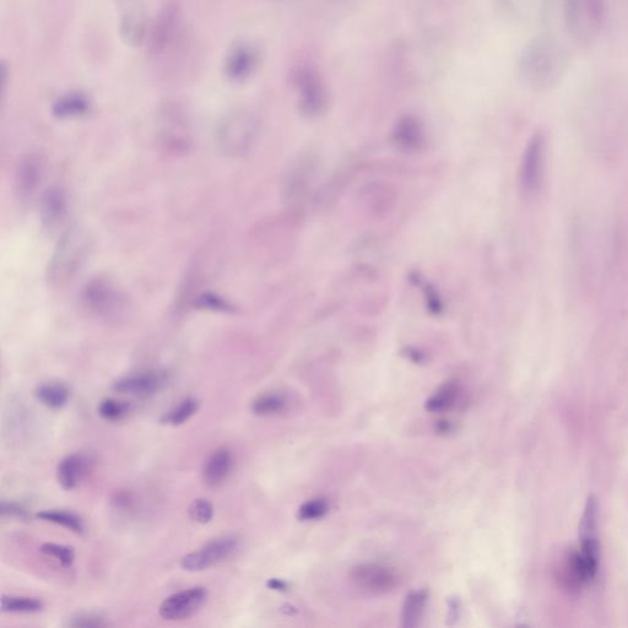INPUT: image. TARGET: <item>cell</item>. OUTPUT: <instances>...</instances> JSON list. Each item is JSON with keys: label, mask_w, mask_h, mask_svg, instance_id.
<instances>
[{"label": "cell", "mask_w": 628, "mask_h": 628, "mask_svg": "<svg viewBox=\"0 0 628 628\" xmlns=\"http://www.w3.org/2000/svg\"><path fill=\"white\" fill-rule=\"evenodd\" d=\"M570 67V53L554 35L533 37L519 53L517 75L535 92H548L559 85Z\"/></svg>", "instance_id": "1"}, {"label": "cell", "mask_w": 628, "mask_h": 628, "mask_svg": "<svg viewBox=\"0 0 628 628\" xmlns=\"http://www.w3.org/2000/svg\"><path fill=\"white\" fill-rule=\"evenodd\" d=\"M436 37L400 43L394 51V69L406 81H426L436 77L442 66L441 47Z\"/></svg>", "instance_id": "2"}, {"label": "cell", "mask_w": 628, "mask_h": 628, "mask_svg": "<svg viewBox=\"0 0 628 628\" xmlns=\"http://www.w3.org/2000/svg\"><path fill=\"white\" fill-rule=\"evenodd\" d=\"M562 18L568 35L579 46L599 39L608 19V0H561Z\"/></svg>", "instance_id": "3"}, {"label": "cell", "mask_w": 628, "mask_h": 628, "mask_svg": "<svg viewBox=\"0 0 628 628\" xmlns=\"http://www.w3.org/2000/svg\"><path fill=\"white\" fill-rule=\"evenodd\" d=\"M184 36L183 14L180 5L170 2L156 14L149 26L146 46L150 57L160 59L167 56L176 47H180Z\"/></svg>", "instance_id": "4"}, {"label": "cell", "mask_w": 628, "mask_h": 628, "mask_svg": "<svg viewBox=\"0 0 628 628\" xmlns=\"http://www.w3.org/2000/svg\"><path fill=\"white\" fill-rule=\"evenodd\" d=\"M291 83L299 95L303 116L317 118L324 115L329 107V89L316 68L310 64H302L292 72Z\"/></svg>", "instance_id": "5"}, {"label": "cell", "mask_w": 628, "mask_h": 628, "mask_svg": "<svg viewBox=\"0 0 628 628\" xmlns=\"http://www.w3.org/2000/svg\"><path fill=\"white\" fill-rule=\"evenodd\" d=\"M88 251L89 240L83 232L72 230L64 235L48 267L51 283L61 285L72 279L85 262Z\"/></svg>", "instance_id": "6"}, {"label": "cell", "mask_w": 628, "mask_h": 628, "mask_svg": "<svg viewBox=\"0 0 628 628\" xmlns=\"http://www.w3.org/2000/svg\"><path fill=\"white\" fill-rule=\"evenodd\" d=\"M258 133L256 117L248 111H236L226 116L216 129V143L226 155L245 154Z\"/></svg>", "instance_id": "7"}, {"label": "cell", "mask_w": 628, "mask_h": 628, "mask_svg": "<svg viewBox=\"0 0 628 628\" xmlns=\"http://www.w3.org/2000/svg\"><path fill=\"white\" fill-rule=\"evenodd\" d=\"M241 548V539L234 535L215 539L204 545L202 549L182 557L181 567L184 571L200 572L231 559Z\"/></svg>", "instance_id": "8"}, {"label": "cell", "mask_w": 628, "mask_h": 628, "mask_svg": "<svg viewBox=\"0 0 628 628\" xmlns=\"http://www.w3.org/2000/svg\"><path fill=\"white\" fill-rule=\"evenodd\" d=\"M579 540H581V548L578 549L579 554H581L590 579L594 581L599 568L598 502L594 496L587 498L581 524H579Z\"/></svg>", "instance_id": "9"}, {"label": "cell", "mask_w": 628, "mask_h": 628, "mask_svg": "<svg viewBox=\"0 0 628 628\" xmlns=\"http://www.w3.org/2000/svg\"><path fill=\"white\" fill-rule=\"evenodd\" d=\"M546 166V137L538 132L530 138L521 164L522 189L527 194L538 193L543 184Z\"/></svg>", "instance_id": "10"}, {"label": "cell", "mask_w": 628, "mask_h": 628, "mask_svg": "<svg viewBox=\"0 0 628 628\" xmlns=\"http://www.w3.org/2000/svg\"><path fill=\"white\" fill-rule=\"evenodd\" d=\"M261 64V52L252 43L238 42L226 53L223 64L225 77L234 83L251 78Z\"/></svg>", "instance_id": "11"}, {"label": "cell", "mask_w": 628, "mask_h": 628, "mask_svg": "<svg viewBox=\"0 0 628 628\" xmlns=\"http://www.w3.org/2000/svg\"><path fill=\"white\" fill-rule=\"evenodd\" d=\"M208 590L204 587H193L172 594L160 606V616L167 621H182L197 614L207 602Z\"/></svg>", "instance_id": "12"}, {"label": "cell", "mask_w": 628, "mask_h": 628, "mask_svg": "<svg viewBox=\"0 0 628 628\" xmlns=\"http://www.w3.org/2000/svg\"><path fill=\"white\" fill-rule=\"evenodd\" d=\"M84 301L89 310L108 319L118 317L124 308L122 295L104 280H95L86 286Z\"/></svg>", "instance_id": "13"}, {"label": "cell", "mask_w": 628, "mask_h": 628, "mask_svg": "<svg viewBox=\"0 0 628 628\" xmlns=\"http://www.w3.org/2000/svg\"><path fill=\"white\" fill-rule=\"evenodd\" d=\"M351 582L361 590L372 594H386L397 586V575L386 566L364 563L353 568Z\"/></svg>", "instance_id": "14"}, {"label": "cell", "mask_w": 628, "mask_h": 628, "mask_svg": "<svg viewBox=\"0 0 628 628\" xmlns=\"http://www.w3.org/2000/svg\"><path fill=\"white\" fill-rule=\"evenodd\" d=\"M126 7L119 18V36L129 47H140L146 42L149 25L144 12L135 0H121Z\"/></svg>", "instance_id": "15"}, {"label": "cell", "mask_w": 628, "mask_h": 628, "mask_svg": "<svg viewBox=\"0 0 628 628\" xmlns=\"http://www.w3.org/2000/svg\"><path fill=\"white\" fill-rule=\"evenodd\" d=\"M169 382V376L162 371H148L135 373L118 380L113 384V391L119 394L135 395V397H151L159 393Z\"/></svg>", "instance_id": "16"}, {"label": "cell", "mask_w": 628, "mask_h": 628, "mask_svg": "<svg viewBox=\"0 0 628 628\" xmlns=\"http://www.w3.org/2000/svg\"><path fill=\"white\" fill-rule=\"evenodd\" d=\"M393 143L404 153L419 151L426 142L424 123L415 115L400 117L393 129Z\"/></svg>", "instance_id": "17"}, {"label": "cell", "mask_w": 628, "mask_h": 628, "mask_svg": "<svg viewBox=\"0 0 628 628\" xmlns=\"http://www.w3.org/2000/svg\"><path fill=\"white\" fill-rule=\"evenodd\" d=\"M92 469V459L83 453H73L59 462L57 481L63 490L72 491L83 483Z\"/></svg>", "instance_id": "18"}, {"label": "cell", "mask_w": 628, "mask_h": 628, "mask_svg": "<svg viewBox=\"0 0 628 628\" xmlns=\"http://www.w3.org/2000/svg\"><path fill=\"white\" fill-rule=\"evenodd\" d=\"M235 467V457L230 448L220 447L210 454L203 467V479L210 487H218L229 479Z\"/></svg>", "instance_id": "19"}, {"label": "cell", "mask_w": 628, "mask_h": 628, "mask_svg": "<svg viewBox=\"0 0 628 628\" xmlns=\"http://www.w3.org/2000/svg\"><path fill=\"white\" fill-rule=\"evenodd\" d=\"M90 107L89 97L84 92L73 91L54 101L52 113L59 119L77 118L86 115Z\"/></svg>", "instance_id": "20"}, {"label": "cell", "mask_w": 628, "mask_h": 628, "mask_svg": "<svg viewBox=\"0 0 628 628\" xmlns=\"http://www.w3.org/2000/svg\"><path fill=\"white\" fill-rule=\"evenodd\" d=\"M42 175V161L39 155L31 154L24 157L16 173V184L20 196H29L39 186Z\"/></svg>", "instance_id": "21"}, {"label": "cell", "mask_w": 628, "mask_h": 628, "mask_svg": "<svg viewBox=\"0 0 628 628\" xmlns=\"http://www.w3.org/2000/svg\"><path fill=\"white\" fill-rule=\"evenodd\" d=\"M544 0H492L497 13L503 19L516 21H524L532 18L537 10L541 9Z\"/></svg>", "instance_id": "22"}, {"label": "cell", "mask_w": 628, "mask_h": 628, "mask_svg": "<svg viewBox=\"0 0 628 628\" xmlns=\"http://www.w3.org/2000/svg\"><path fill=\"white\" fill-rule=\"evenodd\" d=\"M66 213V198L61 189L48 188L41 200V216L43 224L56 226Z\"/></svg>", "instance_id": "23"}, {"label": "cell", "mask_w": 628, "mask_h": 628, "mask_svg": "<svg viewBox=\"0 0 628 628\" xmlns=\"http://www.w3.org/2000/svg\"><path fill=\"white\" fill-rule=\"evenodd\" d=\"M37 400L46 408L52 410L63 409L70 399V391L64 384L46 383L37 387L35 392Z\"/></svg>", "instance_id": "24"}, {"label": "cell", "mask_w": 628, "mask_h": 628, "mask_svg": "<svg viewBox=\"0 0 628 628\" xmlns=\"http://www.w3.org/2000/svg\"><path fill=\"white\" fill-rule=\"evenodd\" d=\"M462 389L457 382H448L427 400L426 409L431 413H443L452 409L460 398Z\"/></svg>", "instance_id": "25"}, {"label": "cell", "mask_w": 628, "mask_h": 628, "mask_svg": "<svg viewBox=\"0 0 628 628\" xmlns=\"http://www.w3.org/2000/svg\"><path fill=\"white\" fill-rule=\"evenodd\" d=\"M36 517L43 522L62 525V527L72 530L75 534L85 533V523L78 514L63 510H45L36 514Z\"/></svg>", "instance_id": "26"}, {"label": "cell", "mask_w": 628, "mask_h": 628, "mask_svg": "<svg viewBox=\"0 0 628 628\" xmlns=\"http://www.w3.org/2000/svg\"><path fill=\"white\" fill-rule=\"evenodd\" d=\"M0 609L5 614H36L42 611L43 603L35 598L3 595L0 600Z\"/></svg>", "instance_id": "27"}, {"label": "cell", "mask_w": 628, "mask_h": 628, "mask_svg": "<svg viewBox=\"0 0 628 628\" xmlns=\"http://www.w3.org/2000/svg\"><path fill=\"white\" fill-rule=\"evenodd\" d=\"M427 597L424 592H413L406 597L403 606V626L413 628L419 625L424 615Z\"/></svg>", "instance_id": "28"}, {"label": "cell", "mask_w": 628, "mask_h": 628, "mask_svg": "<svg viewBox=\"0 0 628 628\" xmlns=\"http://www.w3.org/2000/svg\"><path fill=\"white\" fill-rule=\"evenodd\" d=\"M198 409L199 402L196 398L183 399L182 402L173 406L171 410L162 415L161 424L171 426L183 425L184 422H187L192 416L197 414Z\"/></svg>", "instance_id": "29"}, {"label": "cell", "mask_w": 628, "mask_h": 628, "mask_svg": "<svg viewBox=\"0 0 628 628\" xmlns=\"http://www.w3.org/2000/svg\"><path fill=\"white\" fill-rule=\"evenodd\" d=\"M285 399L278 394H264L252 403L253 414L269 416L281 413L285 409Z\"/></svg>", "instance_id": "30"}, {"label": "cell", "mask_w": 628, "mask_h": 628, "mask_svg": "<svg viewBox=\"0 0 628 628\" xmlns=\"http://www.w3.org/2000/svg\"><path fill=\"white\" fill-rule=\"evenodd\" d=\"M41 552L43 555L57 560L62 567L68 568L75 561V549L73 546L46 543L41 546Z\"/></svg>", "instance_id": "31"}, {"label": "cell", "mask_w": 628, "mask_h": 628, "mask_svg": "<svg viewBox=\"0 0 628 628\" xmlns=\"http://www.w3.org/2000/svg\"><path fill=\"white\" fill-rule=\"evenodd\" d=\"M131 405L127 402H119L116 399H105L99 405V415L107 421H119L129 413Z\"/></svg>", "instance_id": "32"}, {"label": "cell", "mask_w": 628, "mask_h": 628, "mask_svg": "<svg viewBox=\"0 0 628 628\" xmlns=\"http://www.w3.org/2000/svg\"><path fill=\"white\" fill-rule=\"evenodd\" d=\"M188 513L194 522L208 524L214 517V506L205 498H197L189 506Z\"/></svg>", "instance_id": "33"}, {"label": "cell", "mask_w": 628, "mask_h": 628, "mask_svg": "<svg viewBox=\"0 0 628 628\" xmlns=\"http://www.w3.org/2000/svg\"><path fill=\"white\" fill-rule=\"evenodd\" d=\"M327 512V501L318 498V500L303 503L299 510V517L302 521H314V519L322 518Z\"/></svg>", "instance_id": "34"}, {"label": "cell", "mask_w": 628, "mask_h": 628, "mask_svg": "<svg viewBox=\"0 0 628 628\" xmlns=\"http://www.w3.org/2000/svg\"><path fill=\"white\" fill-rule=\"evenodd\" d=\"M69 627L97 628L106 627L108 622L105 617L94 613L77 614L68 622Z\"/></svg>", "instance_id": "35"}, {"label": "cell", "mask_w": 628, "mask_h": 628, "mask_svg": "<svg viewBox=\"0 0 628 628\" xmlns=\"http://www.w3.org/2000/svg\"><path fill=\"white\" fill-rule=\"evenodd\" d=\"M0 513L3 517L18 518L21 521H27L30 518L29 511L18 502L2 501L0 503Z\"/></svg>", "instance_id": "36"}, {"label": "cell", "mask_w": 628, "mask_h": 628, "mask_svg": "<svg viewBox=\"0 0 628 628\" xmlns=\"http://www.w3.org/2000/svg\"><path fill=\"white\" fill-rule=\"evenodd\" d=\"M197 306L202 308H209V310L230 312L232 307L229 302L220 299L214 295H203L197 300Z\"/></svg>", "instance_id": "37"}, {"label": "cell", "mask_w": 628, "mask_h": 628, "mask_svg": "<svg viewBox=\"0 0 628 628\" xmlns=\"http://www.w3.org/2000/svg\"><path fill=\"white\" fill-rule=\"evenodd\" d=\"M268 587L273 590H285L286 583L280 581V579H270L268 582Z\"/></svg>", "instance_id": "38"}]
</instances>
